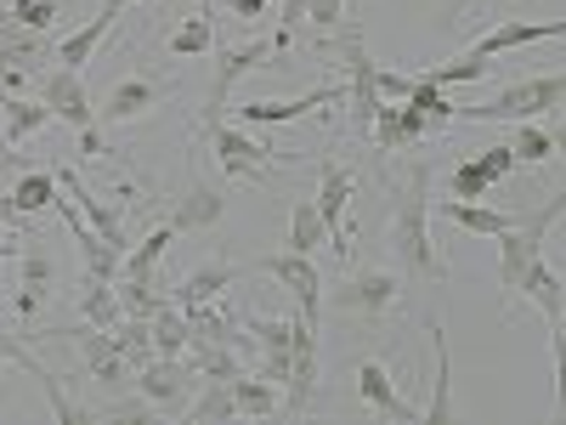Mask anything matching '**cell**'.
<instances>
[{"label":"cell","instance_id":"cell-1","mask_svg":"<svg viewBox=\"0 0 566 425\" xmlns=\"http://www.w3.org/2000/svg\"><path fill=\"white\" fill-rule=\"evenodd\" d=\"M391 250H397V267L419 283L448 278V261L437 256V239H431V165H413L408 187L391 205Z\"/></svg>","mask_w":566,"mask_h":425},{"label":"cell","instance_id":"cell-2","mask_svg":"<svg viewBox=\"0 0 566 425\" xmlns=\"http://www.w3.org/2000/svg\"><path fill=\"white\" fill-rule=\"evenodd\" d=\"M340 34L335 40H323V45H335L340 52V63H346V108H352V136H368L374 131V114H380V85H374V74H380V63L368 58V45H363V18H357V7H352V23L340 18L335 23Z\"/></svg>","mask_w":566,"mask_h":425},{"label":"cell","instance_id":"cell-3","mask_svg":"<svg viewBox=\"0 0 566 425\" xmlns=\"http://www.w3.org/2000/svg\"><path fill=\"white\" fill-rule=\"evenodd\" d=\"M555 221H560V194L544 199L538 216H515V227L499 232V296H504V307L515 301V278L527 272V261L544 256V232H549Z\"/></svg>","mask_w":566,"mask_h":425},{"label":"cell","instance_id":"cell-4","mask_svg":"<svg viewBox=\"0 0 566 425\" xmlns=\"http://www.w3.org/2000/svg\"><path fill=\"white\" fill-rule=\"evenodd\" d=\"M566 97V80L549 69V74H533V80H515L504 85L499 97H488L482 108H453V120H538V114H555Z\"/></svg>","mask_w":566,"mask_h":425},{"label":"cell","instance_id":"cell-5","mask_svg":"<svg viewBox=\"0 0 566 425\" xmlns=\"http://www.w3.org/2000/svg\"><path fill=\"white\" fill-rule=\"evenodd\" d=\"M210 125V154L232 182H266L277 148H266L261 136H250V125H227V120H205Z\"/></svg>","mask_w":566,"mask_h":425},{"label":"cell","instance_id":"cell-6","mask_svg":"<svg viewBox=\"0 0 566 425\" xmlns=\"http://www.w3.org/2000/svg\"><path fill=\"white\" fill-rule=\"evenodd\" d=\"M397 301H402V278L386 272V267H357V272H346V283L335 290V307L346 318H368V323H380Z\"/></svg>","mask_w":566,"mask_h":425},{"label":"cell","instance_id":"cell-7","mask_svg":"<svg viewBox=\"0 0 566 425\" xmlns=\"http://www.w3.org/2000/svg\"><path fill=\"white\" fill-rule=\"evenodd\" d=\"M193 386H199V369H193V357H148L136 369V392L148 397L159 414H181L187 408V397H193Z\"/></svg>","mask_w":566,"mask_h":425},{"label":"cell","instance_id":"cell-8","mask_svg":"<svg viewBox=\"0 0 566 425\" xmlns=\"http://www.w3.org/2000/svg\"><path fill=\"white\" fill-rule=\"evenodd\" d=\"M352 194H357V176L340 165V159H317V216L328 227V250L340 261L352 256V239H346V210H352Z\"/></svg>","mask_w":566,"mask_h":425},{"label":"cell","instance_id":"cell-9","mask_svg":"<svg viewBox=\"0 0 566 425\" xmlns=\"http://www.w3.org/2000/svg\"><path fill=\"white\" fill-rule=\"evenodd\" d=\"M255 272H266L272 283H283V290L295 296L301 318L323 323V301H328V290H323V272H317V261H312V256L277 250V256H261V267H255Z\"/></svg>","mask_w":566,"mask_h":425},{"label":"cell","instance_id":"cell-10","mask_svg":"<svg viewBox=\"0 0 566 425\" xmlns=\"http://www.w3.org/2000/svg\"><path fill=\"white\" fill-rule=\"evenodd\" d=\"M210 52H216V80H210V108H205V120H221V114H227V91L239 85L250 69H272L277 45L261 34V40H250V45H210Z\"/></svg>","mask_w":566,"mask_h":425},{"label":"cell","instance_id":"cell-11","mask_svg":"<svg viewBox=\"0 0 566 425\" xmlns=\"http://www.w3.org/2000/svg\"><path fill=\"white\" fill-rule=\"evenodd\" d=\"M34 97L52 108V120H63L69 131H80V125L97 120V103H91L80 69H45V74L34 80Z\"/></svg>","mask_w":566,"mask_h":425},{"label":"cell","instance_id":"cell-12","mask_svg":"<svg viewBox=\"0 0 566 425\" xmlns=\"http://www.w3.org/2000/svg\"><path fill=\"white\" fill-rule=\"evenodd\" d=\"M317 335H323V323L312 318H290V381H283V408H306L317 397Z\"/></svg>","mask_w":566,"mask_h":425},{"label":"cell","instance_id":"cell-13","mask_svg":"<svg viewBox=\"0 0 566 425\" xmlns=\"http://www.w3.org/2000/svg\"><path fill=\"white\" fill-rule=\"evenodd\" d=\"M57 335H74V341H80V363L91 369V381H97V386H108V392L130 386V363H125V352L114 346L108 329L85 323V329H57Z\"/></svg>","mask_w":566,"mask_h":425},{"label":"cell","instance_id":"cell-14","mask_svg":"<svg viewBox=\"0 0 566 425\" xmlns=\"http://www.w3.org/2000/svg\"><path fill=\"white\" fill-rule=\"evenodd\" d=\"M125 7H136V0H103V7L91 12L74 34H63V40L52 45V63H57V69H80V74H85L91 52H97V45L108 40V29H114V18H119Z\"/></svg>","mask_w":566,"mask_h":425},{"label":"cell","instance_id":"cell-15","mask_svg":"<svg viewBox=\"0 0 566 425\" xmlns=\"http://www.w3.org/2000/svg\"><path fill=\"white\" fill-rule=\"evenodd\" d=\"M346 97V85H317V91H306V97H277V103H244L239 108V125H250V131H266V125H290V120H306V114H317L323 103H340Z\"/></svg>","mask_w":566,"mask_h":425},{"label":"cell","instance_id":"cell-16","mask_svg":"<svg viewBox=\"0 0 566 425\" xmlns=\"http://www.w3.org/2000/svg\"><path fill=\"white\" fill-rule=\"evenodd\" d=\"M515 296H527V301L544 312V323H549V352L560 357V312H566L560 272H555V267H544V256H538V261H527V272L515 278Z\"/></svg>","mask_w":566,"mask_h":425},{"label":"cell","instance_id":"cell-17","mask_svg":"<svg viewBox=\"0 0 566 425\" xmlns=\"http://www.w3.org/2000/svg\"><path fill=\"white\" fill-rule=\"evenodd\" d=\"M357 397L380 414V419H419V408L397 397V381H391V369H386L380 357H363V363H357Z\"/></svg>","mask_w":566,"mask_h":425},{"label":"cell","instance_id":"cell-18","mask_svg":"<svg viewBox=\"0 0 566 425\" xmlns=\"http://www.w3.org/2000/svg\"><path fill=\"white\" fill-rule=\"evenodd\" d=\"M560 34H566V18H544V23L515 18V23H499V29L476 34V45H470V52L493 63L499 52H515V45H533V40H560Z\"/></svg>","mask_w":566,"mask_h":425},{"label":"cell","instance_id":"cell-19","mask_svg":"<svg viewBox=\"0 0 566 425\" xmlns=\"http://www.w3.org/2000/svg\"><path fill=\"white\" fill-rule=\"evenodd\" d=\"M221 210H227L221 187H210L205 176H193V182L181 187L176 210H170V227H176V232H210V227L221 221Z\"/></svg>","mask_w":566,"mask_h":425},{"label":"cell","instance_id":"cell-20","mask_svg":"<svg viewBox=\"0 0 566 425\" xmlns=\"http://www.w3.org/2000/svg\"><path fill=\"white\" fill-rule=\"evenodd\" d=\"M159 80H142V74H130V80H119L108 97H103V108H97V120H108V125H130V120H142L148 108H159Z\"/></svg>","mask_w":566,"mask_h":425},{"label":"cell","instance_id":"cell-21","mask_svg":"<svg viewBox=\"0 0 566 425\" xmlns=\"http://www.w3.org/2000/svg\"><path fill=\"white\" fill-rule=\"evenodd\" d=\"M431 216H442V221H453L464 232H476V239H499L504 227H515L510 210H493L482 199H442V205H431Z\"/></svg>","mask_w":566,"mask_h":425},{"label":"cell","instance_id":"cell-22","mask_svg":"<svg viewBox=\"0 0 566 425\" xmlns=\"http://www.w3.org/2000/svg\"><path fill=\"white\" fill-rule=\"evenodd\" d=\"M227 283H239V267H227V261H205V267H193L176 290H170V301L176 307H199V301H221V290Z\"/></svg>","mask_w":566,"mask_h":425},{"label":"cell","instance_id":"cell-23","mask_svg":"<svg viewBox=\"0 0 566 425\" xmlns=\"http://www.w3.org/2000/svg\"><path fill=\"white\" fill-rule=\"evenodd\" d=\"M170 245H176V227L170 221H159L142 245H130L125 256H119V278H159V261L170 256Z\"/></svg>","mask_w":566,"mask_h":425},{"label":"cell","instance_id":"cell-24","mask_svg":"<svg viewBox=\"0 0 566 425\" xmlns=\"http://www.w3.org/2000/svg\"><path fill=\"white\" fill-rule=\"evenodd\" d=\"M148 335H154V352L159 357H181L187 346H193V329H187V312L176 301H165L154 318H148Z\"/></svg>","mask_w":566,"mask_h":425},{"label":"cell","instance_id":"cell-25","mask_svg":"<svg viewBox=\"0 0 566 425\" xmlns=\"http://www.w3.org/2000/svg\"><path fill=\"white\" fill-rule=\"evenodd\" d=\"M114 296H119V318H154L170 290H159V278H114Z\"/></svg>","mask_w":566,"mask_h":425},{"label":"cell","instance_id":"cell-26","mask_svg":"<svg viewBox=\"0 0 566 425\" xmlns=\"http://www.w3.org/2000/svg\"><path fill=\"white\" fill-rule=\"evenodd\" d=\"M0 108H7V131H0V136H7L12 148H18V142H29L34 131L52 125V108H45L40 97H0Z\"/></svg>","mask_w":566,"mask_h":425},{"label":"cell","instance_id":"cell-27","mask_svg":"<svg viewBox=\"0 0 566 425\" xmlns=\"http://www.w3.org/2000/svg\"><path fill=\"white\" fill-rule=\"evenodd\" d=\"M431 341H437V392H431V408H424L419 419L448 425V419H453V357H448V335H442V323H431Z\"/></svg>","mask_w":566,"mask_h":425},{"label":"cell","instance_id":"cell-28","mask_svg":"<svg viewBox=\"0 0 566 425\" xmlns=\"http://www.w3.org/2000/svg\"><path fill=\"white\" fill-rule=\"evenodd\" d=\"M181 419L193 425H210V419H239V403H232V381H205L199 397H187Z\"/></svg>","mask_w":566,"mask_h":425},{"label":"cell","instance_id":"cell-29","mask_svg":"<svg viewBox=\"0 0 566 425\" xmlns=\"http://www.w3.org/2000/svg\"><path fill=\"white\" fill-rule=\"evenodd\" d=\"M12 205H18V216H40V210H52V205H57V176H52V170H18Z\"/></svg>","mask_w":566,"mask_h":425},{"label":"cell","instance_id":"cell-30","mask_svg":"<svg viewBox=\"0 0 566 425\" xmlns=\"http://www.w3.org/2000/svg\"><path fill=\"white\" fill-rule=\"evenodd\" d=\"M555 131L549 125H533V120H515V136H510V154H515V165H544V159H555Z\"/></svg>","mask_w":566,"mask_h":425},{"label":"cell","instance_id":"cell-31","mask_svg":"<svg viewBox=\"0 0 566 425\" xmlns=\"http://www.w3.org/2000/svg\"><path fill=\"white\" fill-rule=\"evenodd\" d=\"M232 403H239V414H277L283 408V392L266 381V374H239V381H232Z\"/></svg>","mask_w":566,"mask_h":425},{"label":"cell","instance_id":"cell-32","mask_svg":"<svg viewBox=\"0 0 566 425\" xmlns=\"http://www.w3.org/2000/svg\"><path fill=\"white\" fill-rule=\"evenodd\" d=\"M80 318H85V323H97V329H114V323H119L114 278H85V290H80Z\"/></svg>","mask_w":566,"mask_h":425},{"label":"cell","instance_id":"cell-33","mask_svg":"<svg viewBox=\"0 0 566 425\" xmlns=\"http://www.w3.org/2000/svg\"><path fill=\"white\" fill-rule=\"evenodd\" d=\"M290 245L295 256H312L317 245H328V227H323V216H317V205L312 199H295V210H290Z\"/></svg>","mask_w":566,"mask_h":425},{"label":"cell","instance_id":"cell-34","mask_svg":"<svg viewBox=\"0 0 566 425\" xmlns=\"http://www.w3.org/2000/svg\"><path fill=\"white\" fill-rule=\"evenodd\" d=\"M216 45V18L210 12H193L181 29H170V58H205Z\"/></svg>","mask_w":566,"mask_h":425},{"label":"cell","instance_id":"cell-35","mask_svg":"<svg viewBox=\"0 0 566 425\" xmlns=\"http://www.w3.org/2000/svg\"><path fill=\"white\" fill-rule=\"evenodd\" d=\"M488 58H476V52H459V58H448V63H431V69H424V80H431V85H476V80H488Z\"/></svg>","mask_w":566,"mask_h":425},{"label":"cell","instance_id":"cell-36","mask_svg":"<svg viewBox=\"0 0 566 425\" xmlns=\"http://www.w3.org/2000/svg\"><path fill=\"white\" fill-rule=\"evenodd\" d=\"M408 103L424 114V120H431V131H442L448 120H453V103H448V91L442 85H431V80H424V74H413V91H408Z\"/></svg>","mask_w":566,"mask_h":425},{"label":"cell","instance_id":"cell-37","mask_svg":"<svg viewBox=\"0 0 566 425\" xmlns=\"http://www.w3.org/2000/svg\"><path fill=\"white\" fill-rule=\"evenodd\" d=\"M7 23L34 29V34H52V23H57V0H12V7H7Z\"/></svg>","mask_w":566,"mask_h":425},{"label":"cell","instance_id":"cell-38","mask_svg":"<svg viewBox=\"0 0 566 425\" xmlns=\"http://www.w3.org/2000/svg\"><path fill=\"white\" fill-rule=\"evenodd\" d=\"M52 256H45V250H23L18 256V278H23V290H34V296H45V290H52Z\"/></svg>","mask_w":566,"mask_h":425},{"label":"cell","instance_id":"cell-39","mask_svg":"<svg viewBox=\"0 0 566 425\" xmlns=\"http://www.w3.org/2000/svg\"><path fill=\"white\" fill-rule=\"evenodd\" d=\"M419 136H431V120H424V114L402 97V108H391V142H397V148H408V142H419Z\"/></svg>","mask_w":566,"mask_h":425},{"label":"cell","instance_id":"cell-40","mask_svg":"<svg viewBox=\"0 0 566 425\" xmlns=\"http://www.w3.org/2000/svg\"><path fill=\"white\" fill-rule=\"evenodd\" d=\"M40 386H45V397H52V414H57L63 425H85V419H91V408H80V403L63 392V381H57V374H45Z\"/></svg>","mask_w":566,"mask_h":425},{"label":"cell","instance_id":"cell-41","mask_svg":"<svg viewBox=\"0 0 566 425\" xmlns=\"http://www.w3.org/2000/svg\"><path fill=\"white\" fill-rule=\"evenodd\" d=\"M448 194H453V199H488V182H482V170H476V165L464 159V165H453V170H448Z\"/></svg>","mask_w":566,"mask_h":425},{"label":"cell","instance_id":"cell-42","mask_svg":"<svg viewBox=\"0 0 566 425\" xmlns=\"http://www.w3.org/2000/svg\"><path fill=\"white\" fill-rule=\"evenodd\" d=\"M470 165L482 170V182H488V187H499V182L515 170V154H510V142H504V148H482V154L470 159Z\"/></svg>","mask_w":566,"mask_h":425},{"label":"cell","instance_id":"cell-43","mask_svg":"<svg viewBox=\"0 0 566 425\" xmlns=\"http://www.w3.org/2000/svg\"><path fill=\"white\" fill-rule=\"evenodd\" d=\"M340 18H346V0H306V23H312V29L328 34Z\"/></svg>","mask_w":566,"mask_h":425},{"label":"cell","instance_id":"cell-44","mask_svg":"<svg viewBox=\"0 0 566 425\" xmlns=\"http://www.w3.org/2000/svg\"><path fill=\"white\" fill-rule=\"evenodd\" d=\"M0 363H18V369H29L34 381H45V374H52L45 363H34V352H23V346H18L12 335H0Z\"/></svg>","mask_w":566,"mask_h":425},{"label":"cell","instance_id":"cell-45","mask_svg":"<svg viewBox=\"0 0 566 425\" xmlns=\"http://www.w3.org/2000/svg\"><path fill=\"white\" fill-rule=\"evenodd\" d=\"M74 142H80V148H74L80 159H103V154H108V142H103V120L80 125V131H74Z\"/></svg>","mask_w":566,"mask_h":425},{"label":"cell","instance_id":"cell-46","mask_svg":"<svg viewBox=\"0 0 566 425\" xmlns=\"http://www.w3.org/2000/svg\"><path fill=\"white\" fill-rule=\"evenodd\" d=\"M374 85H380V97H408V91H413V74H397V69H380V74H374Z\"/></svg>","mask_w":566,"mask_h":425},{"label":"cell","instance_id":"cell-47","mask_svg":"<svg viewBox=\"0 0 566 425\" xmlns=\"http://www.w3.org/2000/svg\"><path fill=\"white\" fill-rule=\"evenodd\" d=\"M227 12H232V18H250V23H255V18H266V12H272V0H227Z\"/></svg>","mask_w":566,"mask_h":425},{"label":"cell","instance_id":"cell-48","mask_svg":"<svg viewBox=\"0 0 566 425\" xmlns=\"http://www.w3.org/2000/svg\"><path fill=\"white\" fill-rule=\"evenodd\" d=\"M40 307H45V296H34V290H18V296H12V312H18V318H34Z\"/></svg>","mask_w":566,"mask_h":425},{"label":"cell","instance_id":"cell-49","mask_svg":"<svg viewBox=\"0 0 566 425\" xmlns=\"http://www.w3.org/2000/svg\"><path fill=\"white\" fill-rule=\"evenodd\" d=\"M0 170H23V154L12 148V142H7V136H0Z\"/></svg>","mask_w":566,"mask_h":425},{"label":"cell","instance_id":"cell-50","mask_svg":"<svg viewBox=\"0 0 566 425\" xmlns=\"http://www.w3.org/2000/svg\"><path fill=\"white\" fill-rule=\"evenodd\" d=\"M23 216H18V205H12V194H0V227H18Z\"/></svg>","mask_w":566,"mask_h":425},{"label":"cell","instance_id":"cell-51","mask_svg":"<svg viewBox=\"0 0 566 425\" xmlns=\"http://www.w3.org/2000/svg\"><path fill=\"white\" fill-rule=\"evenodd\" d=\"M464 7H470V0H453V7H448V18H442V23H453V18H459Z\"/></svg>","mask_w":566,"mask_h":425}]
</instances>
